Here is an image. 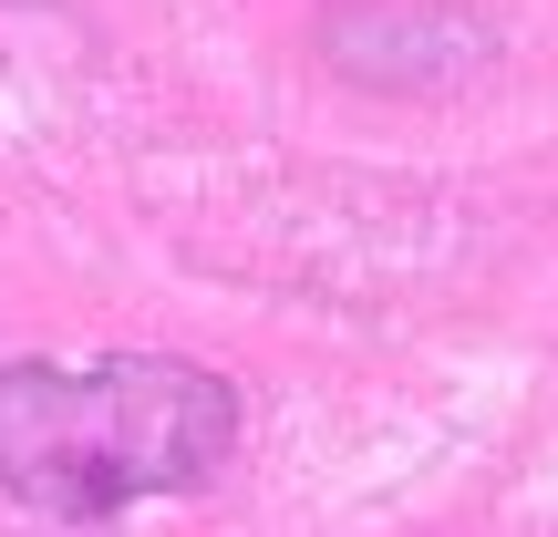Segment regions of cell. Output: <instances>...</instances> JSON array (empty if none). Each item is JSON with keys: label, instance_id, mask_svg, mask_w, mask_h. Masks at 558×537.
Wrapping results in <instances>:
<instances>
[{"label": "cell", "instance_id": "6da1fadb", "mask_svg": "<svg viewBox=\"0 0 558 537\" xmlns=\"http://www.w3.org/2000/svg\"><path fill=\"white\" fill-rule=\"evenodd\" d=\"M239 444V393L166 352L11 362L0 373V486L41 517H114L135 497H186Z\"/></svg>", "mask_w": 558, "mask_h": 537}]
</instances>
